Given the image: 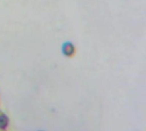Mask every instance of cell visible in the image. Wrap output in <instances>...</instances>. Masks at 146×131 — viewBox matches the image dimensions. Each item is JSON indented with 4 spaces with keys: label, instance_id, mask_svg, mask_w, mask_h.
<instances>
[{
    "label": "cell",
    "instance_id": "cell-1",
    "mask_svg": "<svg viewBox=\"0 0 146 131\" xmlns=\"http://www.w3.org/2000/svg\"><path fill=\"white\" fill-rule=\"evenodd\" d=\"M74 46H73L71 44H69V43H67V44L63 46V51H64V53H65L66 55H68V56L72 55V54L74 53Z\"/></svg>",
    "mask_w": 146,
    "mask_h": 131
}]
</instances>
